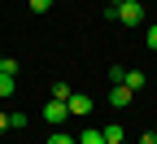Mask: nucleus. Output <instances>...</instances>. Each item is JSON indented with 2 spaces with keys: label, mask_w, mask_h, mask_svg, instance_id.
<instances>
[{
  "label": "nucleus",
  "mask_w": 157,
  "mask_h": 144,
  "mask_svg": "<svg viewBox=\"0 0 157 144\" xmlns=\"http://www.w3.org/2000/svg\"><path fill=\"white\" fill-rule=\"evenodd\" d=\"M70 96H74L70 83H52V100H70Z\"/></svg>",
  "instance_id": "8"
},
{
  "label": "nucleus",
  "mask_w": 157,
  "mask_h": 144,
  "mask_svg": "<svg viewBox=\"0 0 157 144\" xmlns=\"http://www.w3.org/2000/svg\"><path fill=\"white\" fill-rule=\"evenodd\" d=\"M101 135H105V144H122V127H118V122H109Z\"/></svg>",
  "instance_id": "6"
},
{
  "label": "nucleus",
  "mask_w": 157,
  "mask_h": 144,
  "mask_svg": "<svg viewBox=\"0 0 157 144\" xmlns=\"http://www.w3.org/2000/svg\"><path fill=\"white\" fill-rule=\"evenodd\" d=\"M0 74H17V61L13 57H0Z\"/></svg>",
  "instance_id": "11"
},
{
  "label": "nucleus",
  "mask_w": 157,
  "mask_h": 144,
  "mask_svg": "<svg viewBox=\"0 0 157 144\" xmlns=\"http://www.w3.org/2000/svg\"><path fill=\"white\" fill-rule=\"evenodd\" d=\"M118 22L122 26H140L144 22V5L140 0H122V5H118Z\"/></svg>",
  "instance_id": "1"
},
{
  "label": "nucleus",
  "mask_w": 157,
  "mask_h": 144,
  "mask_svg": "<svg viewBox=\"0 0 157 144\" xmlns=\"http://www.w3.org/2000/svg\"><path fill=\"white\" fill-rule=\"evenodd\" d=\"M52 9V0H31V13H48Z\"/></svg>",
  "instance_id": "12"
},
{
  "label": "nucleus",
  "mask_w": 157,
  "mask_h": 144,
  "mask_svg": "<svg viewBox=\"0 0 157 144\" xmlns=\"http://www.w3.org/2000/svg\"><path fill=\"white\" fill-rule=\"evenodd\" d=\"M122 83H127L131 92H140V88L148 83V74H144V70H127V79H122Z\"/></svg>",
  "instance_id": "5"
},
{
  "label": "nucleus",
  "mask_w": 157,
  "mask_h": 144,
  "mask_svg": "<svg viewBox=\"0 0 157 144\" xmlns=\"http://www.w3.org/2000/svg\"><path fill=\"white\" fill-rule=\"evenodd\" d=\"M0 131H9V114H0Z\"/></svg>",
  "instance_id": "15"
},
{
  "label": "nucleus",
  "mask_w": 157,
  "mask_h": 144,
  "mask_svg": "<svg viewBox=\"0 0 157 144\" xmlns=\"http://www.w3.org/2000/svg\"><path fill=\"white\" fill-rule=\"evenodd\" d=\"M148 48H153V53H157V22H153V26H148Z\"/></svg>",
  "instance_id": "13"
},
{
  "label": "nucleus",
  "mask_w": 157,
  "mask_h": 144,
  "mask_svg": "<svg viewBox=\"0 0 157 144\" xmlns=\"http://www.w3.org/2000/svg\"><path fill=\"white\" fill-rule=\"evenodd\" d=\"M140 144H157V131H144V135H140Z\"/></svg>",
  "instance_id": "14"
},
{
  "label": "nucleus",
  "mask_w": 157,
  "mask_h": 144,
  "mask_svg": "<svg viewBox=\"0 0 157 144\" xmlns=\"http://www.w3.org/2000/svg\"><path fill=\"white\" fill-rule=\"evenodd\" d=\"M109 5H122V0H109Z\"/></svg>",
  "instance_id": "16"
},
{
  "label": "nucleus",
  "mask_w": 157,
  "mask_h": 144,
  "mask_svg": "<svg viewBox=\"0 0 157 144\" xmlns=\"http://www.w3.org/2000/svg\"><path fill=\"white\" fill-rule=\"evenodd\" d=\"M66 109H70V118H87V114H92V96H87V92H74V96L66 100Z\"/></svg>",
  "instance_id": "2"
},
{
  "label": "nucleus",
  "mask_w": 157,
  "mask_h": 144,
  "mask_svg": "<svg viewBox=\"0 0 157 144\" xmlns=\"http://www.w3.org/2000/svg\"><path fill=\"white\" fill-rule=\"evenodd\" d=\"M131 96H135V92H131L127 83H109V100H113L118 109H127V105H131Z\"/></svg>",
  "instance_id": "4"
},
{
  "label": "nucleus",
  "mask_w": 157,
  "mask_h": 144,
  "mask_svg": "<svg viewBox=\"0 0 157 144\" xmlns=\"http://www.w3.org/2000/svg\"><path fill=\"white\" fill-rule=\"evenodd\" d=\"M13 88H17V79L13 74H0V96H13Z\"/></svg>",
  "instance_id": "9"
},
{
  "label": "nucleus",
  "mask_w": 157,
  "mask_h": 144,
  "mask_svg": "<svg viewBox=\"0 0 157 144\" xmlns=\"http://www.w3.org/2000/svg\"><path fill=\"white\" fill-rule=\"evenodd\" d=\"M78 144H105V135H101V131H83V135H78Z\"/></svg>",
  "instance_id": "10"
},
{
  "label": "nucleus",
  "mask_w": 157,
  "mask_h": 144,
  "mask_svg": "<svg viewBox=\"0 0 157 144\" xmlns=\"http://www.w3.org/2000/svg\"><path fill=\"white\" fill-rule=\"evenodd\" d=\"M66 118H70V109H66V100H48V105H44V122H52V127H61Z\"/></svg>",
  "instance_id": "3"
},
{
  "label": "nucleus",
  "mask_w": 157,
  "mask_h": 144,
  "mask_svg": "<svg viewBox=\"0 0 157 144\" xmlns=\"http://www.w3.org/2000/svg\"><path fill=\"white\" fill-rule=\"evenodd\" d=\"M44 144H78V140H74V135H70V131H61V127H57V131H52V135H48V140H44Z\"/></svg>",
  "instance_id": "7"
},
{
  "label": "nucleus",
  "mask_w": 157,
  "mask_h": 144,
  "mask_svg": "<svg viewBox=\"0 0 157 144\" xmlns=\"http://www.w3.org/2000/svg\"><path fill=\"white\" fill-rule=\"evenodd\" d=\"M153 131H157V127H153Z\"/></svg>",
  "instance_id": "17"
}]
</instances>
